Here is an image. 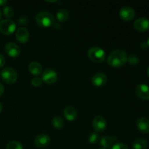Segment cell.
Masks as SVG:
<instances>
[{
	"label": "cell",
	"mask_w": 149,
	"mask_h": 149,
	"mask_svg": "<svg viewBox=\"0 0 149 149\" xmlns=\"http://www.w3.org/2000/svg\"><path fill=\"white\" fill-rule=\"evenodd\" d=\"M3 14L6 17H12L14 15V11H13V8L10 6H5V7L3 8Z\"/></svg>",
	"instance_id": "603a6c76"
},
{
	"label": "cell",
	"mask_w": 149,
	"mask_h": 149,
	"mask_svg": "<svg viewBox=\"0 0 149 149\" xmlns=\"http://www.w3.org/2000/svg\"><path fill=\"white\" fill-rule=\"evenodd\" d=\"M127 61L130 65H136L139 63V58L135 55H131L129 58H127Z\"/></svg>",
	"instance_id": "d4e9b609"
},
{
	"label": "cell",
	"mask_w": 149,
	"mask_h": 149,
	"mask_svg": "<svg viewBox=\"0 0 149 149\" xmlns=\"http://www.w3.org/2000/svg\"><path fill=\"white\" fill-rule=\"evenodd\" d=\"M7 149H23V146L17 141H11L7 146Z\"/></svg>",
	"instance_id": "7402d4cb"
},
{
	"label": "cell",
	"mask_w": 149,
	"mask_h": 149,
	"mask_svg": "<svg viewBox=\"0 0 149 149\" xmlns=\"http://www.w3.org/2000/svg\"><path fill=\"white\" fill-rule=\"evenodd\" d=\"M50 143V138L45 134H40L34 140V144L36 146L39 148H45Z\"/></svg>",
	"instance_id": "5bb4252c"
},
{
	"label": "cell",
	"mask_w": 149,
	"mask_h": 149,
	"mask_svg": "<svg viewBox=\"0 0 149 149\" xmlns=\"http://www.w3.org/2000/svg\"><path fill=\"white\" fill-rule=\"evenodd\" d=\"M29 70L31 74L34 76H38L42 74V67L39 63L36 61H33L30 63L29 65Z\"/></svg>",
	"instance_id": "ac0fdd59"
},
{
	"label": "cell",
	"mask_w": 149,
	"mask_h": 149,
	"mask_svg": "<svg viewBox=\"0 0 149 149\" xmlns=\"http://www.w3.org/2000/svg\"><path fill=\"white\" fill-rule=\"evenodd\" d=\"M1 77L3 81L7 84H13L17 79V72L14 68L10 67H7L1 71Z\"/></svg>",
	"instance_id": "277c9868"
},
{
	"label": "cell",
	"mask_w": 149,
	"mask_h": 149,
	"mask_svg": "<svg viewBox=\"0 0 149 149\" xmlns=\"http://www.w3.org/2000/svg\"><path fill=\"white\" fill-rule=\"evenodd\" d=\"M4 86L2 85V84L0 83V96L2 95V94L4 93Z\"/></svg>",
	"instance_id": "4dcf8cb0"
},
{
	"label": "cell",
	"mask_w": 149,
	"mask_h": 149,
	"mask_svg": "<svg viewBox=\"0 0 149 149\" xmlns=\"http://www.w3.org/2000/svg\"><path fill=\"white\" fill-rule=\"evenodd\" d=\"M5 64V58L1 54H0V68H2Z\"/></svg>",
	"instance_id": "f1b7e54d"
},
{
	"label": "cell",
	"mask_w": 149,
	"mask_h": 149,
	"mask_svg": "<svg viewBox=\"0 0 149 149\" xmlns=\"http://www.w3.org/2000/svg\"><path fill=\"white\" fill-rule=\"evenodd\" d=\"M100 149H106V148H100Z\"/></svg>",
	"instance_id": "8d00e7d4"
},
{
	"label": "cell",
	"mask_w": 149,
	"mask_h": 149,
	"mask_svg": "<svg viewBox=\"0 0 149 149\" xmlns=\"http://www.w3.org/2000/svg\"><path fill=\"white\" fill-rule=\"evenodd\" d=\"M88 141L90 144H96L99 141V135L96 132H92L89 136Z\"/></svg>",
	"instance_id": "cb8c5ba5"
},
{
	"label": "cell",
	"mask_w": 149,
	"mask_h": 149,
	"mask_svg": "<svg viewBox=\"0 0 149 149\" xmlns=\"http://www.w3.org/2000/svg\"><path fill=\"white\" fill-rule=\"evenodd\" d=\"M15 37L19 42L25 44L29 39V32L26 28H20L15 32Z\"/></svg>",
	"instance_id": "4fadbf2b"
},
{
	"label": "cell",
	"mask_w": 149,
	"mask_h": 149,
	"mask_svg": "<svg viewBox=\"0 0 149 149\" xmlns=\"http://www.w3.org/2000/svg\"><path fill=\"white\" fill-rule=\"evenodd\" d=\"M134 27L141 32L146 31L149 29V20L146 17H139L134 23Z\"/></svg>",
	"instance_id": "30bf717a"
},
{
	"label": "cell",
	"mask_w": 149,
	"mask_h": 149,
	"mask_svg": "<svg viewBox=\"0 0 149 149\" xmlns=\"http://www.w3.org/2000/svg\"><path fill=\"white\" fill-rule=\"evenodd\" d=\"M1 15H2V14H1V10H0V20H1Z\"/></svg>",
	"instance_id": "e575fe53"
},
{
	"label": "cell",
	"mask_w": 149,
	"mask_h": 149,
	"mask_svg": "<svg viewBox=\"0 0 149 149\" xmlns=\"http://www.w3.org/2000/svg\"><path fill=\"white\" fill-rule=\"evenodd\" d=\"M117 141V138L114 135L113 136H105L100 140V145L103 148H108L113 146L114 143Z\"/></svg>",
	"instance_id": "2e32d148"
},
{
	"label": "cell",
	"mask_w": 149,
	"mask_h": 149,
	"mask_svg": "<svg viewBox=\"0 0 149 149\" xmlns=\"http://www.w3.org/2000/svg\"><path fill=\"white\" fill-rule=\"evenodd\" d=\"M137 127L138 130L143 134L149 132V120L147 118L141 117L137 122Z\"/></svg>",
	"instance_id": "9a60e30c"
},
{
	"label": "cell",
	"mask_w": 149,
	"mask_h": 149,
	"mask_svg": "<svg viewBox=\"0 0 149 149\" xmlns=\"http://www.w3.org/2000/svg\"><path fill=\"white\" fill-rule=\"evenodd\" d=\"M68 17H69V13H68V10H60L56 14V17L57 20L59 22H65L68 20Z\"/></svg>",
	"instance_id": "ffe728a7"
},
{
	"label": "cell",
	"mask_w": 149,
	"mask_h": 149,
	"mask_svg": "<svg viewBox=\"0 0 149 149\" xmlns=\"http://www.w3.org/2000/svg\"><path fill=\"white\" fill-rule=\"evenodd\" d=\"M42 79L48 84H54L58 79V74L53 69L47 68L42 73Z\"/></svg>",
	"instance_id": "8992f818"
},
{
	"label": "cell",
	"mask_w": 149,
	"mask_h": 149,
	"mask_svg": "<svg viewBox=\"0 0 149 149\" xmlns=\"http://www.w3.org/2000/svg\"><path fill=\"white\" fill-rule=\"evenodd\" d=\"M148 44H147L146 42H143V43L141 45V47L143 49H147V48H148Z\"/></svg>",
	"instance_id": "f546056e"
},
{
	"label": "cell",
	"mask_w": 149,
	"mask_h": 149,
	"mask_svg": "<svg viewBox=\"0 0 149 149\" xmlns=\"http://www.w3.org/2000/svg\"><path fill=\"white\" fill-rule=\"evenodd\" d=\"M16 30V24L10 19H4L0 21V31L4 35L10 36Z\"/></svg>",
	"instance_id": "5b68a950"
},
{
	"label": "cell",
	"mask_w": 149,
	"mask_h": 149,
	"mask_svg": "<svg viewBox=\"0 0 149 149\" xmlns=\"http://www.w3.org/2000/svg\"><path fill=\"white\" fill-rule=\"evenodd\" d=\"M93 128L97 132H101L106 130L107 124H106V121L103 116H97L95 117L94 120L93 122Z\"/></svg>",
	"instance_id": "7c38bea8"
},
{
	"label": "cell",
	"mask_w": 149,
	"mask_h": 149,
	"mask_svg": "<svg viewBox=\"0 0 149 149\" xmlns=\"http://www.w3.org/2000/svg\"><path fill=\"white\" fill-rule=\"evenodd\" d=\"M5 52L12 58H17L20 53V49L17 45L13 42H9L4 47Z\"/></svg>",
	"instance_id": "ba28073f"
},
{
	"label": "cell",
	"mask_w": 149,
	"mask_h": 149,
	"mask_svg": "<svg viewBox=\"0 0 149 149\" xmlns=\"http://www.w3.org/2000/svg\"><path fill=\"white\" fill-rule=\"evenodd\" d=\"M148 146V143L144 138H138L135 140L132 144L134 149H146Z\"/></svg>",
	"instance_id": "d6986e66"
},
{
	"label": "cell",
	"mask_w": 149,
	"mask_h": 149,
	"mask_svg": "<svg viewBox=\"0 0 149 149\" xmlns=\"http://www.w3.org/2000/svg\"><path fill=\"white\" fill-rule=\"evenodd\" d=\"M107 77L103 73L95 74L92 78V83L96 87H102L107 82Z\"/></svg>",
	"instance_id": "8fae6325"
},
{
	"label": "cell",
	"mask_w": 149,
	"mask_h": 149,
	"mask_svg": "<svg viewBox=\"0 0 149 149\" xmlns=\"http://www.w3.org/2000/svg\"><path fill=\"white\" fill-rule=\"evenodd\" d=\"M52 125L55 128L58 130H61V128L63 127L64 125V122L62 118L59 116H55V117L52 119Z\"/></svg>",
	"instance_id": "44dd1931"
},
{
	"label": "cell",
	"mask_w": 149,
	"mask_h": 149,
	"mask_svg": "<svg viewBox=\"0 0 149 149\" xmlns=\"http://www.w3.org/2000/svg\"><path fill=\"white\" fill-rule=\"evenodd\" d=\"M147 44H148V47H149V38H148V41H147Z\"/></svg>",
	"instance_id": "d590c367"
},
{
	"label": "cell",
	"mask_w": 149,
	"mask_h": 149,
	"mask_svg": "<svg viewBox=\"0 0 149 149\" xmlns=\"http://www.w3.org/2000/svg\"><path fill=\"white\" fill-rule=\"evenodd\" d=\"M112 149H129V147L124 143H116L113 146Z\"/></svg>",
	"instance_id": "4316f807"
},
{
	"label": "cell",
	"mask_w": 149,
	"mask_h": 149,
	"mask_svg": "<svg viewBox=\"0 0 149 149\" xmlns=\"http://www.w3.org/2000/svg\"><path fill=\"white\" fill-rule=\"evenodd\" d=\"M1 111H2V105H1V103H0V113L1 112Z\"/></svg>",
	"instance_id": "d6a6232c"
},
{
	"label": "cell",
	"mask_w": 149,
	"mask_h": 149,
	"mask_svg": "<svg viewBox=\"0 0 149 149\" xmlns=\"http://www.w3.org/2000/svg\"><path fill=\"white\" fill-rule=\"evenodd\" d=\"M42 82H43V81H42V78L39 77H33L31 80V84L35 87H38L42 85Z\"/></svg>",
	"instance_id": "484cf974"
},
{
	"label": "cell",
	"mask_w": 149,
	"mask_h": 149,
	"mask_svg": "<svg viewBox=\"0 0 149 149\" xmlns=\"http://www.w3.org/2000/svg\"><path fill=\"white\" fill-rule=\"evenodd\" d=\"M36 21L37 24L41 27L47 28L54 24L55 18L51 13L42 11L36 15Z\"/></svg>",
	"instance_id": "7a4b0ae2"
},
{
	"label": "cell",
	"mask_w": 149,
	"mask_h": 149,
	"mask_svg": "<svg viewBox=\"0 0 149 149\" xmlns=\"http://www.w3.org/2000/svg\"><path fill=\"white\" fill-rule=\"evenodd\" d=\"M29 20L26 17H20L18 19V23L20 25H26L27 24Z\"/></svg>",
	"instance_id": "83f0119b"
},
{
	"label": "cell",
	"mask_w": 149,
	"mask_h": 149,
	"mask_svg": "<svg viewBox=\"0 0 149 149\" xmlns=\"http://www.w3.org/2000/svg\"><path fill=\"white\" fill-rule=\"evenodd\" d=\"M64 116L68 121L72 122L75 120L77 116V111L72 106H68L64 109Z\"/></svg>",
	"instance_id": "e0dca14e"
},
{
	"label": "cell",
	"mask_w": 149,
	"mask_h": 149,
	"mask_svg": "<svg viewBox=\"0 0 149 149\" xmlns=\"http://www.w3.org/2000/svg\"><path fill=\"white\" fill-rule=\"evenodd\" d=\"M87 55L90 60L94 63H102L106 58L105 51L100 47H93L87 52Z\"/></svg>",
	"instance_id": "3957f363"
},
{
	"label": "cell",
	"mask_w": 149,
	"mask_h": 149,
	"mask_svg": "<svg viewBox=\"0 0 149 149\" xmlns=\"http://www.w3.org/2000/svg\"><path fill=\"white\" fill-rule=\"evenodd\" d=\"M135 93L138 97L142 100H149V87L146 84H138L135 88Z\"/></svg>",
	"instance_id": "9c48e42d"
},
{
	"label": "cell",
	"mask_w": 149,
	"mask_h": 149,
	"mask_svg": "<svg viewBox=\"0 0 149 149\" xmlns=\"http://www.w3.org/2000/svg\"><path fill=\"white\" fill-rule=\"evenodd\" d=\"M119 16L125 21H130L135 17V10L129 6H124L119 10Z\"/></svg>",
	"instance_id": "52a82bcc"
},
{
	"label": "cell",
	"mask_w": 149,
	"mask_h": 149,
	"mask_svg": "<svg viewBox=\"0 0 149 149\" xmlns=\"http://www.w3.org/2000/svg\"><path fill=\"white\" fill-rule=\"evenodd\" d=\"M7 3L6 0H0V6H3Z\"/></svg>",
	"instance_id": "1f68e13d"
},
{
	"label": "cell",
	"mask_w": 149,
	"mask_h": 149,
	"mask_svg": "<svg viewBox=\"0 0 149 149\" xmlns=\"http://www.w3.org/2000/svg\"><path fill=\"white\" fill-rule=\"evenodd\" d=\"M147 74H148V76L149 77V67L148 68V69H147Z\"/></svg>",
	"instance_id": "836d02e7"
},
{
	"label": "cell",
	"mask_w": 149,
	"mask_h": 149,
	"mask_svg": "<svg viewBox=\"0 0 149 149\" xmlns=\"http://www.w3.org/2000/svg\"><path fill=\"white\" fill-rule=\"evenodd\" d=\"M127 61V55L126 52L122 49H116L111 52L108 57V63L109 65L115 68L121 67Z\"/></svg>",
	"instance_id": "6da1fadb"
}]
</instances>
